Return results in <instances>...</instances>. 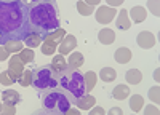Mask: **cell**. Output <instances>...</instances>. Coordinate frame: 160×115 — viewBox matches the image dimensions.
<instances>
[{
	"label": "cell",
	"instance_id": "cell-6",
	"mask_svg": "<svg viewBox=\"0 0 160 115\" xmlns=\"http://www.w3.org/2000/svg\"><path fill=\"white\" fill-rule=\"evenodd\" d=\"M22 72H24V64L19 59V55H13L8 61V75L11 77L13 82H19Z\"/></svg>",
	"mask_w": 160,
	"mask_h": 115
},
{
	"label": "cell",
	"instance_id": "cell-15",
	"mask_svg": "<svg viewBox=\"0 0 160 115\" xmlns=\"http://www.w3.org/2000/svg\"><path fill=\"white\" fill-rule=\"evenodd\" d=\"M146 16H148V11H146V8H142L139 5L138 7H133L130 10V18L133 19V22H136V24L146 21Z\"/></svg>",
	"mask_w": 160,
	"mask_h": 115
},
{
	"label": "cell",
	"instance_id": "cell-27",
	"mask_svg": "<svg viewBox=\"0 0 160 115\" xmlns=\"http://www.w3.org/2000/svg\"><path fill=\"white\" fill-rule=\"evenodd\" d=\"M77 11H78L82 16H90V15H93V13H95V8L90 7L88 3H85L83 0H78V2H77Z\"/></svg>",
	"mask_w": 160,
	"mask_h": 115
},
{
	"label": "cell",
	"instance_id": "cell-14",
	"mask_svg": "<svg viewBox=\"0 0 160 115\" xmlns=\"http://www.w3.org/2000/svg\"><path fill=\"white\" fill-rule=\"evenodd\" d=\"M22 42H24V45L28 46V48H37L38 45L43 43V37L38 35V34H35V32H29Z\"/></svg>",
	"mask_w": 160,
	"mask_h": 115
},
{
	"label": "cell",
	"instance_id": "cell-9",
	"mask_svg": "<svg viewBox=\"0 0 160 115\" xmlns=\"http://www.w3.org/2000/svg\"><path fill=\"white\" fill-rule=\"evenodd\" d=\"M136 42H138V46H139V48L149 50V48H152V46L155 45V37H154V34L149 32V31H142V32L138 34Z\"/></svg>",
	"mask_w": 160,
	"mask_h": 115
},
{
	"label": "cell",
	"instance_id": "cell-3",
	"mask_svg": "<svg viewBox=\"0 0 160 115\" xmlns=\"http://www.w3.org/2000/svg\"><path fill=\"white\" fill-rule=\"evenodd\" d=\"M58 85L64 89V93H68L69 96H74L75 99L85 94L83 75L80 74L78 69L66 67L64 70H59L58 72Z\"/></svg>",
	"mask_w": 160,
	"mask_h": 115
},
{
	"label": "cell",
	"instance_id": "cell-28",
	"mask_svg": "<svg viewBox=\"0 0 160 115\" xmlns=\"http://www.w3.org/2000/svg\"><path fill=\"white\" fill-rule=\"evenodd\" d=\"M66 37V31L64 29H56V31H53L51 34H48V35H45L43 38H48V40H53V42H56V43H59L62 38Z\"/></svg>",
	"mask_w": 160,
	"mask_h": 115
},
{
	"label": "cell",
	"instance_id": "cell-32",
	"mask_svg": "<svg viewBox=\"0 0 160 115\" xmlns=\"http://www.w3.org/2000/svg\"><path fill=\"white\" fill-rule=\"evenodd\" d=\"M16 113V107L11 104H3L2 110H0V115H15Z\"/></svg>",
	"mask_w": 160,
	"mask_h": 115
},
{
	"label": "cell",
	"instance_id": "cell-11",
	"mask_svg": "<svg viewBox=\"0 0 160 115\" xmlns=\"http://www.w3.org/2000/svg\"><path fill=\"white\" fill-rule=\"evenodd\" d=\"M115 26L118 31H128L131 27V21L128 19V11L127 10H120L117 19H115Z\"/></svg>",
	"mask_w": 160,
	"mask_h": 115
},
{
	"label": "cell",
	"instance_id": "cell-42",
	"mask_svg": "<svg viewBox=\"0 0 160 115\" xmlns=\"http://www.w3.org/2000/svg\"><path fill=\"white\" fill-rule=\"evenodd\" d=\"M22 2L28 5V7H31V5H34V3H38V2H42V0H22Z\"/></svg>",
	"mask_w": 160,
	"mask_h": 115
},
{
	"label": "cell",
	"instance_id": "cell-37",
	"mask_svg": "<svg viewBox=\"0 0 160 115\" xmlns=\"http://www.w3.org/2000/svg\"><path fill=\"white\" fill-rule=\"evenodd\" d=\"M90 115H106V112H104L102 107H91Z\"/></svg>",
	"mask_w": 160,
	"mask_h": 115
},
{
	"label": "cell",
	"instance_id": "cell-5",
	"mask_svg": "<svg viewBox=\"0 0 160 115\" xmlns=\"http://www.w3.org/2000/svg\"><path fill=\"white\" fill-rule=\"evenodd\" d=\"M32 86L38 91H45V89H53L59 86L58 85V72L53 69L50 64L42 66L32 70Z\"/></svg>",
	"mask_w": 160,
	"mask_h": 115
},
{
	"label": "cell",
	"instance_id": "cell-26",
	"mask_svg": "<svg viewBox=\"0 0 160 115\" xmlns=\"http://www.w3.org/2000/svg\"><path fill=\"white\" fill-rule=\"evenodd\" d=\"M35 58V53L32 48H22L19 51V59L22 61V64H31Z\"/></svg>",
	"mask_w": 160,
	"mask_h": 115
},
{
	"label": "cell",
	"instance_id": "cell-24",
	"mask_svg": "<svg viewBox=\"0 0 160 115\" xmlns=\"http://www.w3.org/2000/svg\"><path fill=\"white\" fill-rule=\"evenodd\" d=\"M2 46H5L7 50H8V53L11 55H16V53H19V51L24 48V45H22V42L21 40H8L5 45H2Z\"/></svg>",
	"mask_w": 160,
	"mask_h": 115
},
{
	"label": "cell",
	"instance_id": "cell-23",
	"mask_svg": "<svg viewBox=\"0 0 160 115\" xmlns=\"http://www.w3.org/2000/svg\"><path fill=\"white\" fill-rule=\"evenodd\" d=\"M50 66L55 69L56 72H59V70H64L66 67H68V61L64 59L62 55H55V56H53V59H51Z\"/></svg>",
	"mask_w": 160,
	"mask_h": 115
},
{
	"label": "cell",
	"instance_id": "cell-1",
	"mask_svg": "<svg viewBox=\"0 0 160 115\" xmlns=\"http://www.w3.org/2000/svg\"><path fill=\"white\" fill-rule=\"evenodd\" d=\"M29 7L22 0H0V45L8 40H24L31 32Z\"/></svg>",
	"mask_w": 160,
	"mask_h": 115
},
{
	"label": "cell",
	"instance_id": "cell-18",
	"mask_svg": "<svg viewBox=\"0 0 160 115\" xmlns=\"http://www.w3.org/2000/svg\"><path fill=\"white\" fill-rule=\"evenodd\" d=\"M125 80H127V83H130V85H138V83H141V80H142V74H141V70H138V69H130V70L125 72Z\"/></svg>",
	"mask_w": 160,
	"mask_h": 115
},
{
	"label": "cell",
	"instance_id": "cell-30",
	"mask_svg": "<svg viewBox=\"0 0 160 115\" xmlns=\"http://www.w3.org/2000/svg\"><path fill=\"white\" fill-rule=\"evenodd\" d=\"M148 8L154 16H160V2L158 0H148Z\"/></svg>",
	"mask_w": 160,
	"mask_h": 115
},
{
	"label": "cell",
	"instance_id": "cell-34",
	"mask_svg": "<svg viewBox=\"0 0 160 115\" xmlns=\"http://www.w3.org/2000/svg\"><path fill=\"white\" fill-rule=\"evenodd\" d=\"M0 83H2V85H7V86H10V85L15 83V82L11 80V77L8 75V70H5V72L0 74Z\"/></svg>",
	"mask_w": 160,
	"mask_h": 115
},
{
	"label": "cell",
	"instance_id": "cell-41",
	"mask_svg": "<svg viewBox=\"0 0 160 115\" xmlns=\"http://www.w3.org/2000/svg\"><path fill=\"white\" fill-rule=\"evenodd\" d=\"M85 3H88L90 7H95V5H99L101 3V0H83Z\"/></svg>",
	"mask_w": 160,
	"mask_h": 115
},
{
	"label": "cell",
	"instance_id": "cell-8",
	"mask_svg": "<svg viewBox=\"0 0 160 115\" xmlns=\"http://www.w3.org/2000/svg\"><path fill=\"white\" fill-rule=\"evenodd\" d=\"M75 46H77V38L74 35H66L58 45V51H59V55L66 56V55L72 53Z\"/></svg>",
	"mask_w": 160,
	"mask_h": 115
},
{
	"label": "cell",
	"instance_id": "cell-31",
	"mask_svg": "<svg viewBox=\"0 0 160 115\" xmlns=\"http://www.w3.org/2000/svg\"><path fill=\"white\" fill-rule=\"evenodd\" d=\"M158 94H160V88H158L157 85H155V86H152V88L149 89V99L154 102L155 106L160 102V96H158Z\"/></svg>",
	"mask_w": 160,
	"mask_h": 115
},
{
	"label": "cell",
	"instance_id": "cell-39",
	"mask_svg": "<svg viewBox=\"0 0 160 115\" xmlns=\"http://www.w3.org/2000/svg\"><path fill=\"white\" fill-rule=\"evenodd\" d=\"M108 115H123V112H122V109H120V107H112L108 112Z\"/></svg>",
	"mask_w": 160,
	"mask_h": 115
},
{
	"label": "cell",
	"instance_id": "cell-38",
	"mask_svg": "<svg viewBox=\"0 0 160 115\" xmlns=\"http://www.w3.org/2000/svg\"><path fill=\"white\" fill-rule=\"evenodd\" d=\"M108 2V5L109 7H112V8H117V7H120L123 3V0H106Z\"/></svg>",
	"mask_w": 160,
	"mask_h": 115
},
{
	"label": "cell",
	"instance_id": "cell-7",
	"mask_svg": "<svg viewBox=\"0 0 160 115\" xmlns=\"http://www.w3.org/2000/svg\"><path fill=\"white\" fill-rule=\"evenodd\" d=\"M96 21L99 24H109L114 18H115V8L112 7H99L95 13Z\"/></svg>",
	"mask_w": 160,
	"mask_h": 115
},
{
	"label": "cell",
	"instance_id": "cell-44",
	"mask_svg": "<svg viewBox=\"0 0 160 115\" xmlns=\"http://www.w3.org/2000/svg\"><path fill=\"white\" fill-rule=\"evenodd\" d=\"M2 106H3V102H0V110H2Z\"/></svg>",
	"mask_w": 160,
	"mask_h": 115
},
{
	"label": "cell",
	"instance_id": "cell-40",
	"mask_svg": "<svg viewBox=\"0 0 160 115\" xmlns=\"http://www.w3.org/2000/svg\"><path fill=\"white\" fill-rule=\"evenodd\" d=\"M64 115H82V113H80L78 109H71V107H69L68 110L64 112Z\"/></svg>",
	"mask_w": 160,
	"mask_h": 115
},
{
	"label": "cell",
	"instance_id": "cell-2",
	"mask_svg": "<svg viewBox=\"0 0 160 115\" xmlns=\"http://www.w3.org/2000/svg\"><path fill=\"white\" fill-rule=\"evenodd\" d=\"M29 29L38 35H48L53 31L59 29V15L55 0H42L29 7L28 11Z\"/></svg>",
	"mask_w": 160,
	"mask_h": 115
},
{
	"label": "cell",
	"instance_id": "cell-10",
	"mask_svg": "<svg viewBox=\"0 0 160 115\" xmlns=\"http://www.w3.org/2000/svg\"><path fill=\"white\" fill-rule=\"evenodd\" d=\"M75 102H77V107L80 110H90L91 107H95L96 99H95V96H91L90 93H85L83 96H80L78 99H75Z\"/></svg>",
	"mask_w": 160,
	"mask_h": 115
},
{
	"label": "cell",
	"instance_id": "cell-17",
	"mask_svg": "<svg viewBox=\"0 0 160 115\" xmlns=\"http://www.w3.org/2000/svg\"><path fill=\"white\" fill-rule=\"evenodd\" d=\"M83 55L78 53V51H74L71 53V56L68 58V67H72V69H78L83 66Z\"/></svg>",
	"mask_w": 160,
	"mask_h": 115
},
{
	"label": "cell",
	"instance_id": "cell-25",
	"mask_svg": "<svg viewBox=\"0 0 160 115\" xmlns=\"http://www.w3.org/2000/svg\"><path fill=\"white\" fill-rule=\"evenodd\" d=\"M142 107H144V99L141 94H135L130 98V109L133 112H139Z\"/></svg>",
	"mask_w": 160,
	"mask_h": 115
},
{
	"label": "cell",
	"instance_id": "cell-33",
	"mask_svg": "<svg viewBox=\"0 0 160 115\" xmlns=\"http://www.w3.org/2000/svg\"><path fill=\"white\" fill-rule=\"evenodd\" d=\"M142 109H144V115H160L158 107L154 106V104H149V106H146V107H142Z\"/></svg>",
	"mask_w": 160,
	"mask_h": 115
},
{
	"label": "cell",
	"instance_id": "cell-12",
	"mask_svg": "<svg viewBox=\"0 0 160 115\" xmlns=\"http://www.w3.org/2000/svg\"><path fill=\"white\" fill-rule=\"evenodd\" d=\"M2 102L3 104H11V106H16L18 102H21V94L15 89H5L2 93Z\"/></svg>",
	"mask_w": 160,
	"mask_h": 115
},
{
	"label": "cell",
	"instance_id": "cell-43",
	"mask_svg": "<svg viewBox=\"0 0 160 115\" xmlns=\"http://www.w3.org/2000/svg\"><path fill=\"white\" fill-rule=\"evenodd\" d=\"M158 70H160V69H155V70H154V79H155V82L160 80V72H158Z\"/></svg>",
	"mask_w": 160,
	"mask_h": 115
},
{
	"label": "cell",
	"instance_id": "cell-4",
	"mask_svg": "<svg viewBox=\"0 0 160 115\" xmlns=\"http://www.w3.org/2000/svg\"><path fill=\"white\" fill-rule=\"evenodd\" d=\"M42 106L43 109H48V110H53V112H58V113H62L71 107V101L69 98L66 96L64 91H59V89L53 88V89H45L42 91Z\"/></svg>",
	"mask_w": 160,
	"mask_h": 115
},
{
	"label": "cell",
	"instance_id": "cell-21",
	"mask_svg": "<svg viewBox=\"0 0 160 115\" xmlns=\"http://www.w3.org/2000/svg\"><path fill=\"white\" fill-rule=\"evenodd\" d=\"M96 79L98 75L93 72V70H88L87 74H83V83H85V93H90L93 88L96 85Z\"/></svg>",
	"mask_w": 160,
	"mask_h": 115
},
{
	"label": "cell",
	"instance_id": "cell-19",
	"mask_svg": "<svg viewBox=\"0 0 160 115\" xmlns=\"http://www.w3.org/2000/svg\"><path fill=\"white\" fill-rule=\"evenodd\" d=\"M58 45H59V43L53 42V40H48V38H43V43L40 45V51H42L43 55H47V56H51V55L56 53Z\"/></svg>",
	"mask_w": 160,
	"mask_h": 115
},
{
	"label": "cell",
	"instance_id": "cell-16",
	"mask_svg": "<svg viewBox=\"0 0 160 115\" xmlns=\"http://www.w3.org/2000/svg\"><path fill=\"white\" fill-rule=\"evenodd\" d=\"M131 50H128V48H118L117 51H115V55H114V59L118 62V64H127V62H130L131 61Z\"/></svg>",
	"mask_w": 160,
	"mask_h": 115
},
{
	"label": "cell",
	"instance_id": "cell-20",
	"mask_svg": "<svg viewBox=\"0 0 160 115\" xmlns=\"http://www.w3.org/2000/svg\"><path fill=\"white\" fill-rule=\"evenodd\" d=\"M130 96V88H128V85H117L114 89H112V98H115V99H118V101H123V99H127Z\"/></svg>",
	"mask_w": 160,
	"mask_h": 115
},
{
	"label": "cell",
	"instance_id": "cell-36",
	"mask_svg": "<svg viewBox=\"0 0 160 115\" xmlns=\"http://www.w3.org/2000/svg\"><path fill=\"white\" fill-rule=\"evenodd\" d=\"M8 58H10V53H8V50H7L5 46H2V45H0V62L7 61Z\"/></svg>",
	"mask_w": 160,
	"mask_h": 115
},
{
	"label": "cell",
	"instance_id": "cell-22",
	"mask_svg": "<svg viewBox=\"0 0 160 115\" xmlns=\"http://www.w3.org/2000/svg\"><path fill=\"white\" fill-rule=\"evenodd\" d=\"M99 79L106 83H111L117 79V70L112 69V67H102L101 72H99Z\"/></svg>",
	"mask_w": 160,
	"mask_h": 115
},
{
	"label": "cell",
	"instance_id": "cell-35",
	"mask_svg": "<svg viewBox=\"0 0 160 115\" xmlns=\"http://www.w3.org/2000/svg\"><path fill=\"white\" fill-rule=\"evenodd\" d=\"M31 115H62V113L53 112V110H48V109H38V110H35V112L31 113Z\"/></svg>",
	"mask_w": 160,
	"mask_h": 115
},
{
	"label": "cell",
	"instance_id": "cell-13",
	"mask_svg": "<svg viewBox=\"0 0 160 115\" xmlns=\"http://www.w3.org/2000/svg\"><path fill=\"white\" fill-rule=\"evenodd\" d=\"M98 40L102 43V45H112L114 40H115V31L106 27V29H101L98 32Z\"/></svg>",
	"mask_w": 160,
	"mask_h": 115
},
{
	"label": "cell",
	"instance_id": "cell-29",
	"mask_svg": "<svg viewBox=\"0 0 160 115\" xmlns=\"http://www.w3.org/2000/svg\"><path fill=\"white\" fill-rule=\"evenodd\" d=\"M21 86H31L32 85V70H28L26 69L24 72H22V75H21V79H19V82H18Z\"/></svg>",
	"mask_w": 160,
	"mask_h": 115
}]
</instances>
